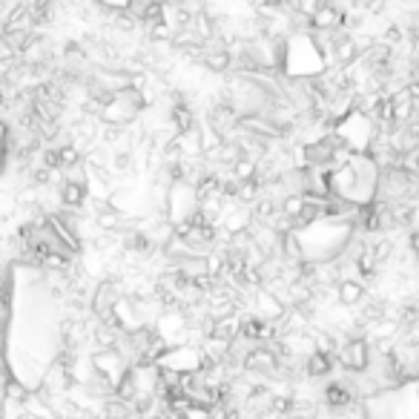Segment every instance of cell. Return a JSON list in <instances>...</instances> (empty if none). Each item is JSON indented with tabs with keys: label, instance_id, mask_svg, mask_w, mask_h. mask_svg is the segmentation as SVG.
<instances>
[{
	"label": "cell",
	"instance_id": "6da1fadb",
	"mask_svg": "<svg viewBox=\"0 0 419 419\" xmlns=\"http://www.w3.org/2000/svg\"><path fill=\"white\" fill-rule=\"evenodd\" d=\"M379 178H382V169L376 167V161L368 152L365 156H348L339 167L330 169L328 189L339 204L362 210L376 201Z\"/></svg>",
	"mask_w": 419,
	"mask_h": 419
},
{
	"label": "cell",
	"instance_id": "7a4b0ae2",
	"mask_svg": "<svg viewBox=\"0 0 419 419\" xmlns=\"http://www.w3.org/2000/svg\"><path fill=\"white\" fill-rule=\"evenodd\" d=\"M293 239L301 247V264H333L356 239V227L351 218H316L293 230Z\"/></svg>",
	"mask_w": 419,
	"mask_h": 419
},
{
	"label": "cell",
	"instance_id": "3957f363",
	"mask_svg": "<svg viewBox=\"0 0 419 419\" xmlns=\"http://www.w3.org/2000/svg\"><path fill=\"white\" fill-rule=\"evenodd\" d=\"M362 419H419V379L362 396Z\"/></svg>",
	"mask_w": 419,
	"mask_h": 419
},
{
	"label": "cell",
	"instance_id": "277c9868",
	"mask_svg": "<svg viewBox=\"0 0 419 419\" xmlns=\"http://www.w3.org/2000/svg\"><path fill=\"white\" fill-rule=\"evenodd\" d=\"M333 136L339 138V144L345 147L351 156H365L382 132H379L376 121L368 115L365 109H351L345 118H339L333 124Z\"/></svg>",
	"mask_w": 419,
	"mask_h": 419
},
{
	"label": "cell",
	"instance_id": "5b68a950",
	"mask_svg": "<svg viewBox=\"0 0 419 419\" xmlns=\"http://www.w3.org/2000/svg\"><path fill=\"white\" fill-rule=\"evenodd\" d=\"M144 109H147L144 92L127 86V89H121V92L112 95V101L98 112V118L104 121V127H121V129H127L132 121L141 115Z\"/></svg>",
	"mask_w": 419,
	"mask_h": 419
},
{
	"label": "cell",
	"instance_id": "8992f818",
	"mask_svg": "<svg viewBox=\"0 0 419 419\" xmlns=\"http://www.w3.org/2000/svg\"><path fill=\"white\" fill-rule=\"evenodd\" d=\"M198 210V196H196V187L187 184V181H176L173 187L167 189V210H164V218L169 227H181L189 221Z\"/></svg>",
	"mask_w": 419,
	"mask_h": 419
},
{
	"label": "cell",
	"instance_id": "52a82bcc",
	"mask_svg": "<svg viewBox=\"0 0 419 419\" xmlns=\"http://www.w3.org/2000/svg\"><path fill=\"white\" fill-rule=\"evenodd\" d=\"M89 362H92V373L98 376L101 382L112 391V396H115L118 382L129 373V362H127V356H124L118 348H109V351H95V353L89 356Z\"/></svg>",
	"mask_w": 419,
	"mask_h": 419
},
{
	"label": "cell",
	"instance_id": "ba28073f",
	"mask_svg": "<svg viewBox=\"0 0 419 419\" xmlns=\"http://www.w3.org/2000/svg\"><path fill=\"white\" fill-rule=\"evenodd\" d=\"M336 359L339 365L351 371V373H368L371 368V359H373V345L365 336H351V339H342L339 348H336Z\"/></svg>",
	"mask_w": 419,
	"mask_h": 419
},
{
	"label": "cell",
	"instance_id": "9c48e42d",
	"mask_svg": "<svg viewBox=\"0 0 419 419\" xmlns=\"http://www.w3.org/2000/svg\"><path fill=\"white\" fill-rule=\"evenodd\" d=\"M241 371L244 373H256V376H279L281 371V359L273 345H253L241 359Z\"/></svg>",
	"mask_w": 419,
	"mask_h": 419
},
{
	"label": "cell",
	"instance_id": "30bf717a",
	"mask_svg": "<svg viewBox=\"0 0 419 419\" xmlns=\"http://www.w3.org/2000/svg\"><path fill=\"white\" fill-rule=\"evenodd\" d=\"M345 26V9L342 6H333V3H322L319 12L310 17V32H319V35H336Z\"/></svg>",
	"mask_w": 419,
	"mask_h": 419
},
{
	"label": "cell",
	"instance_id": "8fae6325",
	"mask_svg": "<svg viewBox=\"0 0 419 419\" xmlns=\"http://www.w3.org/2000/svg\"><path fill=\"white\" fill-rule=\"evenodd\" d=\"M336 299H339V304H345V308H356V304H362V301L368 299L365 281H359V279H339L336 281Z\"/></svg>",
	"mask_w": 419,
	"mask_h": 419
},
{
	"label": "cell",
	"instance_id": "7c38bea8",
	"mask_svg": "<svg viewBox=\"0 0 419 419\" xmlns=\"http://www.w3.org/2000/svg\"><path fill=\"white\" fill-rule=\"evenodd\" d=\"M353 399H356V391L351 382H328L325 385V405L330 411H345L353 405Z\"/></svg>",
	"mask_w": 419,
	"mask_h": 419
},
{
	"label": "cell",
	"instance_id": "4fadbf2b",
	"mask_svg": "<svg viewBox=\"0 0 419 419\" xmlns=\"http://www.w3.org/2000/svg\"><path fill=\"white\" fill-rule=\"evenodd\" d=\"M3 32H35V17L29 12V3L15 6L6 17H3Z\"/></svg>",
	"mask_w": 419,
	"mask_h": 419
},
{
	"label": "cell",
	"instance_id": "5bb4252c",
	"mask_svg": "<svg viewBox=\"0 0 419 419\" xmlns=\"http://www.w3.org/2000/svg\"><path fill=\"white\" fill-rule=\"evenodd\" d=\"M279 213L288 218L293 224V230H296V227L301 224V218H304V213H308V204H304L301 196H284L281 204H279Z\"/></svg>",
	"mask_w": 419,
	"mask_h": 419
},
{
	"label": "cell",
	"instance_id": "9a60e30c",
	"mask_svg": "<svg viewBox=\"0 0 419 419\" xmlns=\"http://www.w3.org/2000/svg\"><path fill=\"white\" fill-rule=\"evenodd\" d=\"M169 121H173V132H176V136H184V132L198 127L196 124V112H193V106H189V104H176Z\"/></svg>",
	"mask_w": 419,
	"mask_h": 419
},
{
	"label": "cell",
	"instance_id": "2e32d148",
	"mask_svg": "<svg viewBox=\"0 0 419 419\" xmlns=\"http://www.w3.org/2000/svg\"><path fill=\"white\" fill-rule=\"evenodd\" d=\"M201 61L210 72H227L233 66V52L230 49H201Z\"/></svg>",
	"mask_w": 419,
	"mask_h": 419
},
{
	"label": "cell",
	"instance_id": "e0dca14e",
	"mask_svg": "<svg viewBox=\"0 0 419 419\" xmlns=\"http://www.w3.org/2000/svg\"><path fill=\"white\" fill-rule=\"evenodd\" d=\"M330 371H333V356H325V353H316V351H313L308 359H304V376L325 379Z\"/></svg>",
	"mask_w": 419,
	"mask_h": 419
},
{
	"label": "cell",
	"instance_id": "ac0fdd59",
	"mask_svg": "<svg viewBox=\"0 0 419 419\" xmlns=\"http://www.w3.org/2000/svg\"><path fill=\"white\" fill-rule=\"evenodd\" d=\"M58 196H61V204L66 210H78V207L86 204V187L72 184V181H61V193Z\"/></svg>",
	"mask_w": 419,
	"mask_h": 419
},
{
	"label": "cell",
	"instance_id": "d6986e66",
	"mask_svg": "<svg viewBox=\"0 0 419 419\" xmlns=\"http://www.w3.org/2000/svg\"><path fill=\"white\" fill-rule=\"evenodd\" d=\"M233 178L239 181V184H247V181H256L259 178V161L256 158H239L236 164H233Z\"/></svg>",
	"mask_w": 419,
	"mask_h": 419
},
{
	"label": "cell",
	"instance_id": "ffe728a7",
	"mask_svg": "<svg viewBox=\"0 0 419 419\" xmlns=\"http://www.w3.org/2000/svg\"><path fill=\"white\" fill-rule=\"evenodd\" d=\"M261 187L259 181H247V184H239V193H236V201L244 204V207H253L259 198H261Z\"/></svg>",
	"mask_w": 419,
	"mask_h": 419
},
{
	"label": "cell",
	"instance_id": "44dd1931",
	"mask_svg": "<svg viewBox=\"0 0 419 419\" xmlns=\"http://www.w3.org/2000/svg\"><path fill=\"white\" fill-rule=\"evenodd\" d=\"M121 221H124V216H121V213H115V210H112V207H106L104 213L95 216V227H98V230H104V233L118 230Z\"/></svg>",
	"mask_w": 419,
	"mask_h": 419
},
{
	"label": "cell",
	"instance_id": "7402d4cb",
	"mask_svg": "<svg viewBox=\"0 0 419 419\" xmlns=\"http://www.w3.org/2000/svg\"><path fill=\"white\" fill-rule=\"evenodd\" d=\"M24 416H26V402L3 396V402H0V419H24Z\"/></svg>",
	"mask_w": 419,
	"mask_h": 419
},
{
	"label": "cell",
	"instance_id": "603a6c76",
	"mask_svg": "<svg viewBox=\"0 0 419 419\" xmlns=\"http://www.w3.org/2000/svg\"><path fill=\"white\" fill-rule=\"evenodd\" d=\"M58 158H61V167L72 169L75 164H81V149L75 144H64V147H58Z\"/></svg>",
	"mask_w": 419,
	"mask_h": 419
},
{
	"label": "cell",
	"instance_id": "cb8c5ba5",
	"mask_svg": "<svg viewBox=\"0 0 419 419\" xmlns=\"http://www.w3.org/2000/svg\"><path fill=\"white\" fill-rule=\"evenodd\" d=\"M12 132H9V127L0 121V176L6 173V161H9V147H12Z\"/></svg>",
	"mask_w": 419,
	"mask_h": 419
},
{
	"label": "cell",
	"instance_id": "d4e9b609",
	"mask_svg": "<svg viewBox=\"0 0 419 419\" xmlns=\"http://www.w3.org/2000/svg\"><path fill=\"white\" fill-rule=\"evenodd\" d=\"M173 35H176V29H173V24H167V17L149 26V37H152V41H173Z\"/></svg>",
	"mask_w": 419,
	"mask_h": 419
},
{
	"label": "cell",
	"instance_id": "484cf974",
	"mask_svg": "<svg viewBox=\"0 0 419 419\" xmlns=\"http://www.w3.org/2000/svg\"><path fill=\"white\" fill-rule=\"evenodd\" d=\"M17 61V52L3 41V35H0V66H15Z\"/></svg>",
	"mask_w": 419,
	"mask_h": 419
},
{
	"label": "cell",
	"instance_id": "4316f807",
	"mask_svg": "<svg viewBox=\"0 0 419 419\" xmlns=\"http://www.w3.org/2000/svg\"><path fill=\"white\" fill-rule=\"evenodd\" d=\"M52 169H46V167H35V169H29V178H32V184H37V187H44V184H49L52 181Z\"/></svg>",
	"mask_w": 419,
	"mask_h": 419
},
{
	"label": "cell",
	"instance_id": "83f0119b",
	"mask_svg": "<svg viewBox=\"0 0 419 419\" xmlns=\"http://www.w3.org/2000/svg\"><path fill=\"white\" fill-rule=\"evenodd\" d=\"M178 419H210V408H207V405H196V402H193V405H189Z\"/></svg>",
	"mask_w": 419,
	"mask_h": 419
},
{
	"label": "cell",
	"instance_id": "f1b7e54d",
	"mask_svg": "<svg viewBox=\"0 0 419 419\" xmlns=\"http://www.w3.org/2000/svg\"><path fill=\"white\" fill-rule=\"evenodd\" d=\"M411 250H413V256H416V261H419V230L411 233Z\"/></svg>",
	"mask_w": 419,
	"mask_h": 419
},
{
	"label": "cell",
	"instance_id": "f546056e",
	"mask_svg": "<svg viewBox=\"0 0 419 419\" xmlns=\"http://www.w3.org/2000/svg\"><path fill=\"white\" fill-rule=\"evenodd\" d=\"M98 419H104V416H98Z\"/></svg>",
	"mask_w": 419,
	"mask_h": 419
}]
</instances>
